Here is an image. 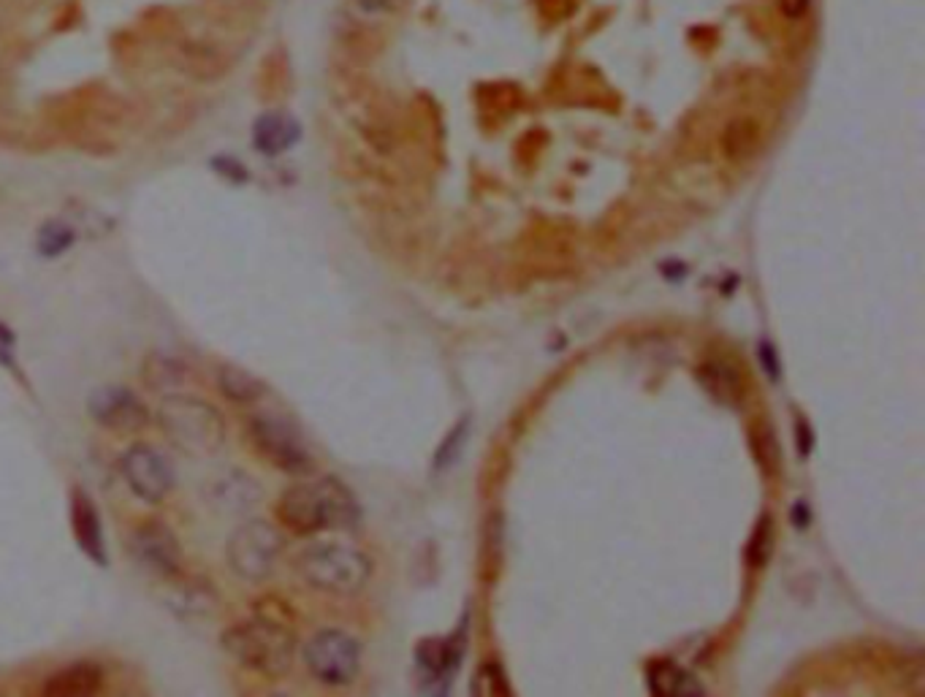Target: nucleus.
Here are the masks:
<instances>
[{"mask_svg":"<svg viewBox=\"0 0 925 697\" xmlns=\"http://www.w3.org/2000/svg\"><path fill=\"white\" fill-rule=\"evenodd\" d=\"M461 429H465V426H459V429H456V432H450L448 440H445V448L440 450V459H437V465H445V461L454 459L456 445H459V443H461V437H465V435H461Z\"/></svg>","mask_w":925,"mask_h":697,"instance_id":"nucleus-26","label":"nucleus"},{"mask_svg":"<svg viewBox=\"0 0 925 697\" xmlns=\"http://www.w3.org/2000/svg\"><path fill=\"white\" fill-rule=\"evenodd\" d=\"M700 383H704V389L714 400L725 404H739L743 396L741 374L728 361H708V364L700 367Z\"/></svg>","mask_w":925,"mask_h":697,"instance_id":"nucleus-17","label":"nucleus"},{"mask_svg":"<svg viewBox=\"0 0 925 697\" xmlns=\"http://www.w3.org/2000/svg\"><path fill=\"white\" fill-rule=\"evenodd\" d=\"M302 137V128L291 115L269 111L261 115L253 126V148L266 157H278L289 152Z\"/></svg>","mask_w":925,"mask_h":697,"instance_id":"nucleus-14","label":"nucleus"},{"mask_svg":"<svg viewBox=\"0 0 925 697\" xmlns=\"http://www.w3.org/2000/svg\"><path fill=\"white\" fill-rule=\"evenodd\" d=\"M104 689V671L96 662H74V665L61 667L44 682L41 693L52 697H85L96 695Z\"/></svg>","mask_w":925,"mask_h":697,"instance_id":"nucleus-13","label":"nucleus"},{"mask_svg":"<svg viewBox=\"0 0 925 697\" xmlns=\"http://www.w3.org/2000/svg\"><path fill=\"white\" fill-rule=\"evenodd\" d=\"M472 693L476 695H511L508 678L497 662H486L478 667L476 678H472Z\"/></svg>","mask_w":925,"mask_h":697,"instance_id":"nucleus-21","label":"nucleus"},{"mask_svg":"<svg viewBox=\"0 0 925 697\" xmlns=\"http://www.w3.org/2000/svg\"><path fill=\"white\" fill-rule=\"evenodd\" d=\"M87 413L104 429L122 432V435L144 429L150 421V410L144 407V402L122 385H107V389L92 391L90 400H87Z\"/></svg>","mask_w":925,"mask_h":697,"instance_id":"nucleus-9","label":"nucleus"},{"mask_svg":"<svg viewBox=\"0 0 925 697\" xmlns=\"http://www.w3.org/2000/svg\"><path fill=\"white\" fill-rule=\"evenodd\" d=\"M283 535L274 524L263 519H248L228 535L226 559L233 576L250 584L266 581L283 554Z\"/></svg>","mask_w":925,"mask_h":697,"instance_id":"nucleus-5","label":"nucleus"},{"mask_svg":"<svg viewBox=\"0 0 925 697\" xmlns=\"http://www.w3.org/2000/svg\"><path fill=\"white\" fill-rule=\"evenodd\" d=\"M304 665L318 682L329 687H345L356 682L361 671V646L342 630H320L304 646Z\"/></svg>","mask_w":925,"mask_h":697,"instance_id":"nucleus-7","label":"nucleus"},{"mask_svg":"<svg viewBox=\"0 0 925 697\" xmlns=\"http://www.w3.org/2000/svg\"><path fill=\"white\" fill-rule=\"evenodd\" d=\"M296 573L307 587L329 595H353L372 576V559L342 541L313 543L296 556Z\"/></svg>","mask_w":925,"mask_h":697,"instance_id":"nucleus-4","label":"nucleus"},{"mask_svg":"<svg viewBox=\"0 0 925 697\" xmlns=\"http://www.w3.org/2000/svg\"><path fill=\"white\" fill-rule=\"evenodd\" d=\"M771 543H774V532H771L769 519H763V524H760L758 532L752 535V548H749V554H752V562L758 567L763 565V562L771 556V551H774Z\"/></svg>","mask_w":925,"mask_h":697,"instance_id":"nucleus-22","label":"nucleus"},{"mask_svg":"<svg viewBox=\"0 0 925 697\" xmlns=\"http://www.w3.org/2000/svg\"><path fill=\"white\" fill-rule=\"evenodd\" d=\"M278 519L294 535H318L353 530L359 526L361 511L353 491L339 478L326 476L289 486L278 502Z\"/></svg>","mask_w":925,"mask_h":697,"instance_id":"nucleus-2","label":"nucleus"},{"mask_svg":"<svg viewBox=\"0 0 925 697\" xmlns=\"http://www.w3.org/2000/svg\"><path fill=\"white\" fill-rule=\"evenodd\" d=\"M646 682L652 695L660 697H682V695H704V684L693 676L689 671L678 667L676 662L660 660L649 665Z\"/></svg>","mask_w":925,"mask_h":697,"instance_id":"nucleus-15","label":"nucleus"},{"mask_svg":"<svg viewBox=\"0 0 925 697\" xmlns=\"http://www.w3.org/2000/svg\"><path fill=\"white\" fill-rule=\"evenodd\" d=\"M760 359H763V364H765V372L771 374V378H779V364H776V353H774V348H771L769 342H763L760 345Z\"/></svg>","mask_w":925,"mask_h":697,"instance_id":"nucleus-27","label":"nucleus"},{"mask_svg":"<svg viewBox=\"0 0 925 697\" xmlns=\"http://www.w3.org/2000/svg\"><path fill=\"white\" fill-rule=\"evenodd\" d=\"M131 554L137 556L139 565L157 576H174L183 565V548H179L177 535L163 521H148V524L137 526L131 535Z\"/></svg>","mask_w":925,"mask_h":697,"instance_id":"nucleus-10","label":"nucleus"},{"mask_svg":"<svg viewBox=\"0 0 925 697\" xmlns=\"http://www.w3.org/2000/svg\"><path fill=\"white\" fill-rule=\"evenodd\" d=\"M248 429L259 454L274 467L291 476H304L313 470V454H309L307 440L289 415L278 413V410H263L250 418Z\"/></svg>","mask_w":925,"mask_h":697,"instance_id":"nucleus-6","label":"nucleus"},{"mask_svg":"<svg viewBox=\"0 0 925 697\" xmlns=\"http://www.w3.org/2000/svg\"><path fill=\"white\" fill-rule=\"evenodd\" d=\"M76 242V228L66 220H46L39 231V255L61 258Z\"/></svg>","mask_w":925,"mask_h":697,"instance_id":"nucleus-20","label":"nucleus"},{"mask_svg":"<svg viewBox=\"0 0 925 697\" xmlns=\"http://www.w3.org/2000/svg\"><path fill=\"white\" fill-rule=\"evenodd\" d=\"M166 440L187 456H213L226 443V421L209 402L174 394L161 402L155 413Z\"/></svg>","mask_w":925,"mask_h":697,"instance_id":"nucleus-3","label":"nucleus"},{"mask_svg":"<svg viewBox=\"0 0 925 697\" xmlns=\"http://www.w3.org/2000/svg\"><path fill=\"white\" fill-rule=\"evenodd\" d=\"M461 635L456 638H437V641L421 643L418 649V671L424 678V689L432 693H445L450 687L456 667L461 662Z\"/></svg>","mask_w":925,"mask_h":697,"instance_id":"nucleus-11","label":"nucleus"},{"mask_svg":"<svg viewBox=\"0 0 925 697\" xmlns=\"http://www.w3.org/2000/svg\"><path fill=\"white\" fill-rule=\"evenodd\" d=\"M72 530L76 546L85 551L96 565H107V543H104V524L96 502L81 489L72 491Z\"/></svg>","mask_w":925,"mask_h":697,"instance_id":"nucleus-12","label":"nucleus"},{"mask_svg":"<svg viewBox=\"0 0 925 697\" xmlns=\"http://www.w3.org/2000/svg\"><path fill=\"white\" fill-rule=\"evenodd\" d=\"M222 646L242 667L280 678L291 671L296 657V624L289 606L263 608L253 619L228 627Z\"/></svg>","mask_w":925,"mask_h":697,"instance_id":"nucleus-1","label":"nucleus"},{"mask_svg":"<svg viewBox=\"0 0 925 697\" xmlns=\"http://www.w3.org/2000/svg\"><path fill=\"white\" fill-rule=\"evenodd\" d=\"M213 168H215V172H220V177L231 179V183H244V179H248V168H244L242 163L233 161V157H228V155L215 157Z\"/></svg>","mask_w":925,"mask_h":697,"instance_id":"nucleus-24","label":"nucleus"},{"mask_svg":"<svg viewBox=\"0 0 925 697\" xmlns=\"http://www.w3.org/2000/svg\"><path fill=\"white\" fill-rule=\"evenodd\" d=\"M218 385L222 394L237 404H255L266 396V385L242 367H222L218 372Z\"/></svg>","mask_w":925,"mask_h":697,"instance_id":"nucleus-18","label":"nucleus"},{"mask_svg":"<svg viewBox=\"0 0 925 697\" xmlns=\"http://www.w3.org/2000/svg\"><path fill=\"white\" fill-rule=\"evenodd\" d=\"M142 378L152 391H174L185 383L187 372L179 361L166 359V356H150L142 369Z\"/></svg>","mask_w":925,"mask_h":697,"instance_id":"nucleus-19","label":"nucleus"},{"mask_svg":"<svg viewBox=\"0 0 925 697\" xmlns=\"http://www.w3.org/2000/svg\"><path fill=\"white\" fill-rule=\"evenodd\" d=\"M394 0H359V6L364 11H385Z\"/></svg>","mask_w":925,"mask_h":697,"instance_id":"nucleus-28","label":"nucleus"},{"mask_svg":"<svg viewBox=\"0 0 925 697\" xmlns=\"http://www.w3.org/2000/svg\"><path fill=\"white\" fill-rule=\"evenodd\" d=\"M209 500L220 508V511H248L259 502V486L250 480L244 472H228V476H218L213 483V491H209Z\"/></svg>","mask_w":925,"mask_h":697,"instance_id":"nucleus-16","label":"nucleus"},{"mask_svg":"<svg viewBox=\"0 0 925 697\" xmlns=\"http://www.w3.org/2000/svg\"><path fill=\"white\" fill-rule=\"evenodd\" d=\"M0 367L9 369L11 374H20V364H17V337L6 324H0Z\"/></svg>","mask_w":925,"mask_h":697,"instance_id":"nucleus-23","label":"nucleus"},{"mask_svg":"<svg viewBox=\"0 0 925 697\" xmlns=\"http://www.w3.org/2000/svg\"><path fill=\"white\" fill-rule=\"evenodd\" d=\"M779 6H782L784 17H790V20H801V17L809 11L812 0H779Z\"/></svg>","mask_w":925,"mask_h":697,"instance_id":"nucleus-25","label":"nucleus"},{"mask_svg":"<svg viewBox=\"0 0 925 697\" xmlns=\"http://www.w3.org/2000/svg\"><path fill=\"white\" fill-rule=\"evenodd\" d=\"M120 472L126 483L144 502H161L174 486V470L166 461V456L157 454L148 443H133L122 454Z\"/></svg>","mask_w":925,"mask_h":697,"instance_id":"nucleus-8","label":"nucleus"}]
</instances>
